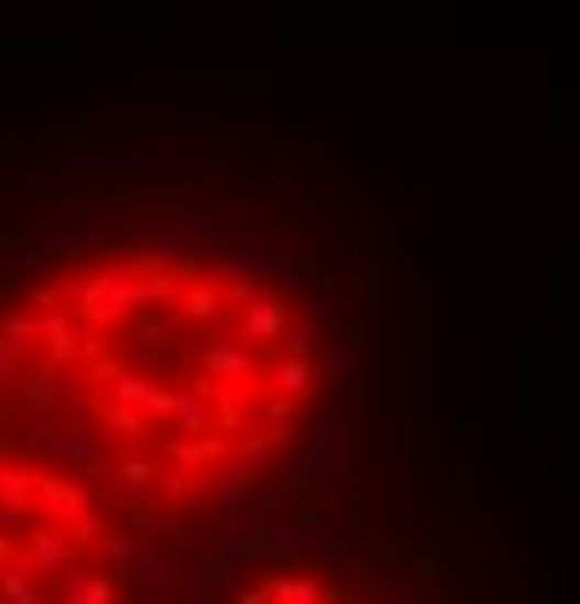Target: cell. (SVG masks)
<instances>
[{"label": "cell", "instance_id": "cell-1", "mask_svg": "<svg viewBox=\"0 0 580 604\" xmlns=\"http://www.w3.org/2000/svg\"><path fill=\"white\" fill-rule=\"evenodd\" d=\"M203 523L215 529V535H203V558H210L215 581L238 575V570H250V558H267V552H261V535H250V529H244V523H238V512H221V506H210V512H203Z\"/></svg>", "mask_w": 580, "mask_h": 604}, {"label": "cell", "instance_id": "cell-2", "mask_svg": "<svg viewBox=\"0 0 580 604\" xmlns=\"http://www.w3.org/2000/svg\"><path fill=\"white\" fill-rule=\"evenodd\" d=\"M297 436H308V466H314L320 477L337 482L348 471V425L337 413H325V418H302Z\"/></svg>", "mask_w": 580, "mask_h": 604}, {"label": "cell", "instance_id": "cell-3", "mask_svg": "<svg viewBox=\"0 0 580 604\" xmlns=\"http://www.w3.org/2000/svg\"><path fill=\"white\" fill-rule=\"evenodd\" d=\"M261 552L274 558V563H290V558H331V529L325 523H279L274 535H261Z\"/></svg>", "mask_w": 580, "mask_h": 604}, {"label": "cell", "instance_id": "cell-4", "mask_svg": "<svg viewBox=\"0 0 580 604\" xmlns=\"http://www.w3.org/2000/svg\"><path fill=\"white\" fill-rule=\"evenodd\" d=\"M198 367L210 384L221 390H238L244 378H256V349H244V344H221V337H210V344L198 349Z\"/></svg>", "mask_w": 580, "mask_h": 604}, {"label": "cell", "instance_id": "cell-5", "mask_svg": "<svg viewBox=\"0 0 580 604\" xmlns=\"http://www.w3.org/2000/svg\"><path fill=\"white\" fill-rule=\"evenodd\" d=\"M111 401H122V407H140L145 418H169L175 390L157 384V378H145V372H129V367H122V372L111 378Z\"/></svg>", "mask_w": 580, "mask_h": 604}, {"label": "cell", "instance_id": "cell-6", "mask_svg": "<svg viewBox=\"0 0 580 604\" xmlns=\"http://www.w3.org/2000/svg\"><path fill=\"white\" fill-rule=\"evenodd\" d=\"M285 326H290L285 302H274V297H244V302H238V332H244V344H250V349L279 344Z\"/></svg>", "mask_w": 580, "mask_h": 604}, {"label": "cell", "instance_id": "cell-7", "mask_svg": "<svg viewBox=\"0 0 580 604\" xmlns=\"http://www.w3.org/2000/svg\"><path fill=\"white\" fill-rule=\"evenodd\" d=\"M250 489H256V466H233L221 477H203V506H221V512H244L250 506Z\"/></svg>", "mask_w": 580, "mask_h": 604}, {"label": "cell", "instance_id": "cell-8", "mask_svg": "<svg viewBox=\"0 0 580 604\" xmlns=\"http://www.w3.org/2000/svg\"><path fill=\"white\" fill-rule=\"evenodd\" d=\"M169 418H175V430H180V436H203V430H215V401H210V384H203V390H175Z\"/></svg>", "mask_w": 580, "mask_h": 604}, {"label": "cell", "instance_id": "cell-9", "mask_svg": "<svg viewBox=\"0 0 580 604\" xmlns=\"http://www.w3.org/2000/svg\"><path fill=\"white\" fill-rule=\"evenodd\" d=\"M76 558V540H65L58 523H35L30 529V570H65Z\"/></svg>", "mask_w": 580, "mask_h": 604}, {"label": "cell", "instance_id": "cell-10", "mask_svg": "<svg viewBox=\"0 0 580 604\" xmlns=\"http://www.w3.org/2000/svg\"><path fill=\"white\" fill-rule=\"evenodd\" d=\"M24 441H30V448H35V454H47V459H53V466H65V471H70V466L81 471V466H88V459L99 454V448H93V441H81V436H58V430H30Z\"/></svg>", "mask_w": 580, "mask_h": 604}, {"label": "cell", "instance_id": "cell-11", "mask_svg": "<svg viewBox=\"0 0 580 604\" xmlns=\"http://www.w3.org/2000/svg\"><path fill=\"white\" fill-rule=\"evenodd\" d=\"M267 378H274V390L290 401V407H302V401L314 395V360H308V355H285Z\"/></svg>", "mask_w": 580, "mask_h": 604}, {"label": "cell", "instance_id": "cell-12", "mask_svg": "<svg viewBox=\"0 0 580 604\" xmlns=\"http://www.w3.org/2000/svg\"><path fill=\"white\" fill-rule=\"evenodd\" d=\"M35 489H41V506H47L53 523H76L81 512H88L81 489H76V482H65V477H35Z\"/></svg>", "mask_w": 580, "mask_h": 604}, {"label": "cell", "instance_id": "cell-13", "mask_svg": "<svg viewBox=\"0 0 580 604\" xmlns=\"http://www.w3.org/2000/svg\"><path fill=\"white\" fill-rule=\"evenodd\" d=\"M320 593H325V581L308 575V570H279L267 581V604H314Z\"/></svg>", "mask_w": 580, "mask_h": 604}, {"label": "cell", "instance_id": "cell-14", "mask_svg": "<svg viewBox=\"0 0 580 604\" xmlns=\"http://www.w3.org/2000/svg\"><path fill=\"white\" fill-rule=\"evenodd\" d=\"M18 401H24L30 413H53V407H65V384H58V372H53V367H41L35 378H24Z\"/></svg>", "mask_w": 580, "mask_h": 604}, {"label": "cell", "instance_id": "cell-15", "mask_svg": "<svg viewBox=\"0 0 580 604\" xmlns=\"http://www.w3.org/2000/svg\"><path fill=\"white\" fill-rule=\"evenodd\" d=\"M129 581H169V552L157 547V535H140V547L129 558Z\"/></svg>", "mask_w": 580, "mask_h": 604}, {"label": "cell", "instance_id": "cell-16", "mask_svg": "<svg viewBox=\"0 0 580 604\" xmlns=\"http://www.w3.org/2000/svg\"><path fill=\"white\" fill-rule=\"evenodd\" d=\"M157 500H169V506H180V500H198L203 494V471H186V466H169V471H157Z\"/></svg>", "mask_w": 580, "mask_h": 604}, {"label": "cell", "instance_id": "cell-17", "mask_svg": "<svg viewBox=\"0 0 580 604\" xmlns=\"http://www.w3.org/2000/svg\"><path fill=\"white\" fill-rule=\"evenodd\" d=\"M99 425H105L111 436H152V418H145L140 407H122V401H105V407H99Z\"/></svg>", "mask_w": 580, "mask_h": 604}, {"label": "cell", "instance_id": "cell-18", "mask_svg": "<svg viewBox=\"0 0 580 604\" xmlns=\"http://www.w3.org/2000/svg\"><path fill=\"white\" fill-rule=\"evenodd\" d=\"M65 604H116V588L111 581H99V575H81V570H70L65 575Z\"/></svg>", "mask_w": 580, "mask_h": 604}, {"label": "cell", "instance_id": "cell-19", "mask_svg": "<svg viewBox=\"0 0 580 604\" xmlns=\"http://www.w3.org/2000/svg\"><path fill=\"white\" fill-rule=\"evenodd\" d=\"M331 378H337V384H348V401H360V407H366V401H371V384H366V367H360V360L355 355H331Z\"/></svg>", "mask_w": 580, "mask_h": 604}, {"label": "cell", "instance_id": "cell-20", "mask_svg": "<svg viewBox=\"0 0 580 604\" xmlns=\"http://www.w3.org/2000/svg\"><path fill=\"white\" fill-rule=\"evenodd\" d=\"M116 482H122V489H134V494H152L157 466H152V459H140V454H129V459H116Z\"/></svg>", "mask_w": 580, "mask_h": 604}, {"label": "cell", "instance_id": "cell-21", "mask_svg": "<svg viewBox=\"0 0 580 604\" xmlns=\"http://www.w3.org/2000/svg\"><path fill=\"white\" fill-rule=\"evenodd\" d=\"M180 604H215V570L203 563V570L180 575Z\"/></svg>", "mask_w": 580, "mask_h": 604}, {"label": "cell", "instance_id": "cell-22", "mask_svg": "<svg viewBox=\"0 0 580 604\" xmlns=\"http://www.w3.org/2000/svg\"><path fill=\"white\" fill-rule=\"evenodd\" d=\"M314 337H320V320H297V326H285L279 349H285V355H308V360H314Z\"/></svg>", "mask_w": 580, "mask_h": 604}, {"label": "cell", "instance_id": "cell-23", "mask_svg": "<svg viewBox=\"0 0 580 604\" xmlns=\"http://www.w3.org/2000/svg\"><path fill=\"white\" fill-rule=\"evenodd\" d=\"M244 413H250V401H244L238 390H226V401L215 407V430H221V436H238V430H244Z\"/></svg>", "mask_w": 580, "mask_h": 604}, {"label": "cell", "instance_id": "cell-24", "mask_svg": "<svg viewBox=\"0 0 580 604\" xmlns=\"http://www.w3.org/2000/svg\"><path fill=\"white\" fill-rule=\"evenodd\" d=\"M267 454H274V448H267V436H261V430H244V436H233V466H261Z\"/></svg>", "mask_w": 580, "mask_h": 604}, {"label": "cell", "instance_id": "cell-25", "mask_svg": "<svg viewBox=\"0 0 580 604\" xmlns=\"http://www.w3.org/2000/svg\"><path fill=\"white\" fill-rule=\"evenodd\" d=\"M134 547H140V535H134V529H116V535H105V558L116 563V570H129Z\"/></svg>", "mask_w": 580, "mask_h": 604}, {"label": "cell", "instance_id": "cell-26", "mask_svg": "<svg viewBox=\"0 0 580 604\" xmlns=\"http://www.w3.org/2000/svg\"><path fill=\"white\" fill-rule=\"evenodd\" d=\"M129 529H134V535H157V529H163V506H134V512H129Z\"/></svg>", "mask_w": 580, "mask_h": 604}, {"label": "cell", "instance_id": "cell-27", "mask_svg": "<svg viewBox=\"0 0 580 604\" xmlns=\"http://www.w3.org/2000/svg\"><path fill=\"white\" fill-rule=\"evenodd\" d=\"M35 588H30V575L24 570H7V575H0V599H7V604H18V599H30Z\"/></svg>", "mask_w": 580, "mask_h": 604}, {"label": "cell", "instance_id": "cell-28", "mask_svg": "<svg viewBox=\"0 0 580 604\" xmlns=\"http://www.w3.org/2000/svg\"><path fill=\"white\" fill-rule=\"evenodd\" d=\"M81 477L88 482H99V489H105V482H116V459H105V454H93L88 466H81Z\"/></svg>", "mask_w": 580, "mask_h": 604}, {"label": "cell", "instance_id": "cell-29", "mask_svg": "<svg viewBox=\"0 0 580 604\" xmlns=\"http://www.w3.org/2000/svg\"><path fill=\"white\" fill-rule=\"evenodd\" d=\"M546 471H523V506H546Z\"/></svg>", "mask_w": 580, "mask_h": 604}, {"label": "cell", "instance_id": "cell-30", "mask_svg": "<svg viewBox=\"0 0 580 604\" xmlns=\"http://www.w3.org/2000/svg\"><path fill=\"white\" fill-rule=\"evenodd\" d=\"M551 599H557V604L569 599V563H564V558L551 563Z\"/></svg>", "mask_w": 580, "mask_h": 604}, {"label": "cell", "instance_id": "cell-31", "mask_svg": "<svg viewBox=\"0 0 580 604\" xmlns=\"http://www.w3.org/2000/svg\"><path fill=\"white\" fill-rule=\"evenodd\" d=\"M238 604H267V581H261V588H250V593H244Z\"/></svg>", "mask_w": 580, "mask_h": 604}, {"label": "cell", "instance_id": "cell-32", "mask_svg": "<svg viewBox=\"0 0 580 604\" xmlns=\"http://www.w3.org/2000/svg\"><path fill=\"white\" fill-rule=\"evenodd\" d=\"M18 604H47V599H41V593H30V599H18Z\"/></svg>", "mask_w": 580, "mask_h": 604}, {"label": "cell", "instance_id": "cell-33", "mask_svg": "<svg viewBox=\"0 0 580 604\" xmlns=\"http://www.w3.org/2000/svg\"><path fill=\"white\" fill-rule=\"evenodd\" d=\"M7 552H12V540H7V535H0V558H7Z\"/></svg>", "mask_w": 580, "mask_h": 604}, {"label": "cell", "instance_id": "cell-34", "mask_svg": "<svg viewBox=\"0 0 580 604\" xmlns=\"http://www.w3.org/2000/svg\"><path fill=\"white\" fill-rule=\"evenodd\" d=\"M314 604H343V599H331V593H320V599H314Z\"/></svg>", "mask_w": 580, "mask_h": 604}, {"label": "cell", "instance_id": "cell-35", "mask_svg": "<svg viewBox=\"0 0 580 604\" xmlns=\"http://www.w3.org/2000/svg\"><path fill=\"white\" fill-rule=\"evenodd\" d=\"M0 604H7V599H0Z\"/></svg>", "mask_w": 580, "mask_h": 604}, {"label": "cell", "instance_id": "cell-36", "mask_svg": "<svg viewBox=\"0 0 580 604\" xmlns=\"http://www.w3.org/2000/svg\"><path fill=\"white\" fill-rule=\"evenodd\" d=\"M140 604H145V599H140Z\"/></svg>", "mask_w": 580, "mask_h": 604}]
</instances>
